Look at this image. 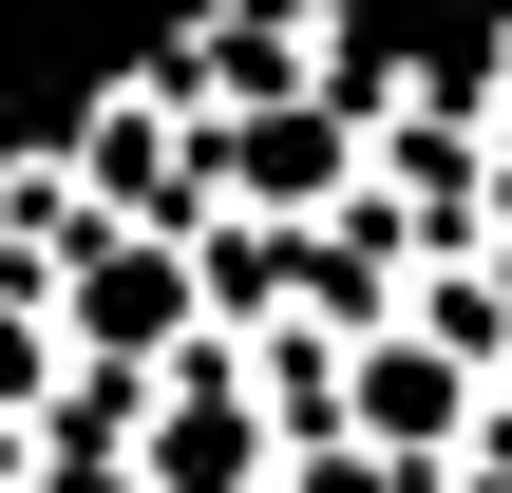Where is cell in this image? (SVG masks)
Here are the masks:
<instances>
[{"label": "cell", "instance_id": "2", "mask_svg": "<svg viewBox=\"0 0 512 493\" xmlns=\"http://www.w3.org/2000/svg\"><path fill=\"white\" fill-rule=\"evenodd\" d=\"M247 456H266V437H247V418H228V399H190V418H171V437H152V475H190V493H228V475H247Z\"/></svg>", "mask_w": 512, "mask_h": 493}, {"label": "cell", "instance_id": "1", "mask_svg": "<svg viewBox=\"0 0 512 493\" xmlns=\"http://www.w3.org/2000/svg\"><path fill=\"white\" fill-rule=\"evenodd\" d=\"M361 418H380V437H456V361H437V342H380V361H361Z\"/></svg>", "mask_w": 512, "mask_h": 493}, {"label": "cell", "instance_id": "3", "mask_svg": "<svg viewBox=\"0 0 512 493\" xmlns=\"http://www.w3.org/2000/svg\"><path fill=\"white\" fill-rule=\"evenodd\" d=\"M171 304H190V285H171V266H152V247H114V266H95V342H152V323H171Z\"/></svg>", "mask_w": 512, "mask_h": 493}]
</instances>
